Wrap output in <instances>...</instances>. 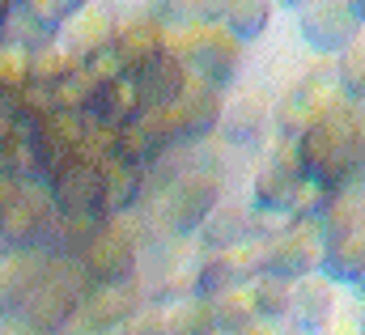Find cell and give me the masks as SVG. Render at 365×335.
Instances as JSON below:
<instances>
[{"instance_id":"6da1fadb","label":"cell","mask_w":365,"mask_h":335,"mask_svg":"<svg viewBox=\"0 0 365 335\" xmlns=\"http://www.w3.org/2000/svg\"><path fill=\"white\" fill-rule=\"evenodd\" d=\"M73 314V289H68V272L64 263H47L43 272V284L34 289L30 306L21 310L26 319V331L34 335H51L56 327H64V319Z\"/></svg>"},{"instance_id":"7a4b0ae2","label":"cell","mask_w":365,"mask_h":335,"mask_svg":"<svg viewBox=\"0 0 365 335\" xmlns=\"http://www.w3.org/2000/svg\"><path fill=\"white\" fill-rule=\"evenodd\" d=\"M43 272L47 263H38L34 254H13L0 263V319H17L30 306L34 289L43 284Z\"/></svg>"},{"instance_id":"3957f363","label":"cell","mask_w":365,"mask_h":335,"mask_svg":"<svg viewBox=\"0 0 365 335\" xmlns=\"http://www.w3.org/2000/svg\"><path fill=\"white\" fill-rule=\"evenodd\" d=\"M47 200L38 195V191H21V200L0 217V238L13 247V251H30L38 238H43V230H47Z\"/></svg>"},{"instance_id":"277c9868","label":"cell","mask_w":365,"mask_h":335,"mask_svg":"<svg viewBox=\"0 0 365 335\" xmlns=\"http://www.w3.org/2000/svg\"><path fill=\"white\" fill-rule=\"evenodd\" d=\"M51 195H56V204L68 217H81V212H90L93 204H98V174L90 166H81V162H73V158H64L56 166Z\"/></svg>"},{"instance_id":"5b68a950","label":"cell","mask_w":365,"mask_h":335,"mask_svg":"<svg viewBox=\"0 0 365 335\" xmlns=\"http://www.w3.org/2000/svg\"><path fill=\"white\" fill-rule=\"evenodd\" d=\"M47 38H51V26L38 21L30 4H13V13H9V30H4V43H13V47H21V51L34 56V51L47 47Z\"/></svg>"},{"instance_id":"8992f818","label":"cell","mask_w":365,"mask_h":335,"mask_svg":"<svg viewBox=\"0 0 365 335\" xmlns=\"http://www.w3.org/2000/svg\"><path fill=\"white\" fill-rule=\"evenodd\" d=\"M30 85V51L0 43V93H21Z\"/></svg>"},{"instance_id":"52a82bcc","label":"cell","mask_w":365,"mask_h":335,"mask_svg":"<svg viewBox=\"0 0 365 335\" xmlns=\"http://www.w3.org/2000/svg\"><path fill=\"white\" fill-rule=\"evenodd\" d=\"M64 68H68V56L56 51V47H43V51L30 56V85H60Z\"/></svg>"},{"instance_id":"ba28073f","label":"cell","mask_w":365,"mask_h":335,"mask_svg":"<svg viewBox=\"0 0 365 335\" xmlns=\"http://www.w3.org/2000/svg\"><path fill=\"white\" fill-rule=\"evenodd\" d=\"M93 34H98V17H81V21L68 30V38H73V47H77V51H93V47H90Z\"/></svg>"},{"instance_id":"9c48e42d","label":"cell","mask_w":365,"mask_h":335,"mask_svg":"<svg viewBox=\"0 0 365 335\" xmlns=\"http://www.w3.org/2000/svg\"><path fill=\"white\" fill-rule=\"evenodd\" d=\"M21 191H26V187H21L17 178H9V174H0V217H4V212H9V208H13V204L21 200Z\"/></svg>"},{"instance_id":"30bf717a","label":"cell","mask_w":365,"mask_h":335,"mask_svg":"<svg viewBox=\"0 0 365 335\" xmlns=\"http://www.w3.org/2000/svg\"><path fill=\"white\" fill-rule=\"evenodd\" d=\"M30 9H34V17L47 21V26H56V21H64V17L73 13V4H30Z\"/></svg>"},{"instance_id":"8fae6325","label":"cell","mask_w":365,"mask_h":335,"mask_svg":"<svg viewBox=\"0 0 365 335\" xmlns=\"http://www.w3.org/2000/svg\"><path fill=\"white\" fill-rule=\"evenodd\" d=\"M9 13H13V4L0 0V43H4V30H9Z\"/></svg>"},{"instance_id":"7c38bea8","label":"cell","mask_w":365,"mask_h":335,"mask_svg":"<svg viewBox=\"0 0 365 335\" xmlns=\"http://www.w3.org/2000/svg\"><path fill=\"white\" fill-rule=\"evenodd\" d=\"M4 251H9V242H4V238H0V263H4Z\"/></svg>"},{"instance_id":"4fadbf2b","label":"cell","mask_w":365,"mask_h":335,"mask_svg":"<svg viewBox=\"0 0 365 335\" xmlns=\"http://www.w3.org/2000/svg\"><path fill=\"white\" fill-rule=\"evenodd\" d=\"M21 335H34V331H21Z\"/></svg>"}]
</instances>
